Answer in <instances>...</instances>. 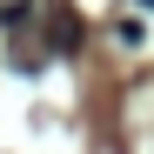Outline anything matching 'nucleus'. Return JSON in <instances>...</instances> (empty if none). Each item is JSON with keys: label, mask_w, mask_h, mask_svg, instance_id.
I'll return each instance as SVG.
<instances>
[{"label": "nucleus", "mask_w": 154, "mask_h": 154, "mask_svg": "<svg viewBox=\"0 0 154 154\" xmlns=\"http://www.w3.org/2000/svg\"><path fill=\"white\" fill-rule=\"evenodd\" d=\"M141 7H154V0H141Z\"/></svg>", "instance_id": "nucleus-1"}]
</instances>
